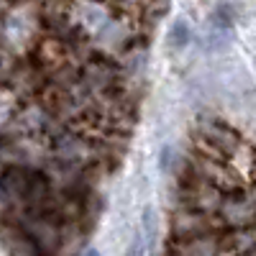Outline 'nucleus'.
<instances>
[{"mask_svg":"<svg viewBox=\"0 0 256 256\" xmlns=\"http://www.w3.org/2000/svg\"><path fill=\"white\" fill-rule=\"evenodd\" d=\"M190 41V26L184 24V20H177V24L172 26V31H169V46L172 49H184Z\"/></svg>","mask_w":256,"mask_h":256,"instance_id":"nucleus-1","label":"nucleus"},{"mask_svg":"<svg viewBox=\"0 0 256 256\" xmlns=\"http://www.w3.org/2000/svg\"><path fill=\"white\" fill-rule=\"evenodd\" d=\"M82 256H100V251H84Z\"/></svg>","mask_w":256,"mask_h":256,"instance_id":"nucleus-3","label":"nucleus"},{"mask_svg":"<svg viewBox=\"0 0 256 256\" xmlns=\"http://www.w3.org/2000/svg\"><path fill=\"white\" fill-rule=\"evenodd\" d=\"M128 256H146V241H144V233L141 230L134 236L131 246H128Z\"/></svg>","mask_w":256,"mask_h":256,"instance_id":"nucleus-2","label":"nucleus"}]
</instances>
